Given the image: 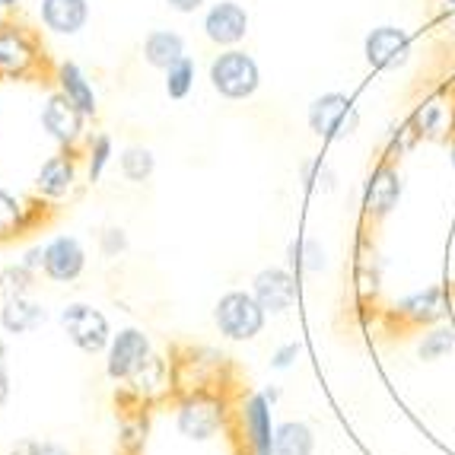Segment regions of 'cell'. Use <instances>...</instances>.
<instances>
[{"instance_id": "1", "label": "cell", "mask_w": 455, "mask_h": 455, "mask_svg": "<svg viewBox=\"0 0 455 455\" xmlns=\"http://www.w3.org/2000/svg\"><path fill=\"white\" fill-rule=\"evenodd\" d=\"M207 80L223 99H249L255 96L261 84V74H259V64L251 54H245L243 48H223L217 58L211 61V70H207Z\"/></svg>"}, {"instance_id": "2", "label": "cell", "mask_w": 455, "mask_h": 455, "mask_svg": "<svg viewBox=\"0 0 455 455\" xmlns=\"http://www.w3.org/2000/svg\"><path fill=\"white\" fill-rule=\"evenodd\" d=\"M213 322L229 341H251L265 328V309L255 299V293L229 290V293L220 296V303L213 309Z\"/></svg>"}, {"instance_id": "3", "label": "cell", "mask_w": 455, "mask_h": 455, "mask_svg": "<svg viewBox=\"0 0 455 455\" xmlns=\"http://www.w3.org/2000/svg\"><path fill=\"white\" fill-rule=\"evenodd\" d=\"M61 325L68 331L70 344L84 354H102L112 344V328H108V319L99 309L86 303H70L68 309L61 312Z\"/></svg>"}, {"instance_id": "4", "label": "cell", "mask_w": 455, "mask_h": 455, "mask_svg": "<svg viewBox=\"0 0 455 455\" xmlns=\"http://www.w3.org/2000/svg\"><path fill=\"white\" fill-rule=\"evenodd\" d=\"M147 363H150V338L140 328H122L118 334H112L106 360L108 379H131Z\"/></svg>"}, {"instance_id": "5", "label": "cell", "mask_w": 455, "mask_h": 455, "mask_svg": "<svg viewBox=\"0 0 455 455\" xmlns=\"http://www.w3.org/2000/svg\"><path fill=\"white\" fill-rule=\"evenodd\" d=\"M360 124V115L344 92H325L309 106V128L319 137H347Z\"/></svg>"}, {"instance_id": "6", "label": "cell", "mask_w": 455, "mask_h": 455, "mask_svg": "<svg viewBox=\"0 0 455 455\" xmlns=\"http://www.w3.org/2000/svg\"><path fill=\"white\" fill-rule=\"evenodd\" d=\"M84 122L86 115L70 102L64 92H52L42 106V128L52 137L54 144L74 147L80 137H84Z\"/></svg>"}, {"instance_id": "7", "label": "cell", "mask_w": 455, "mask_h": 455, "mask_svg": "<svg viewBox=\"0 0 455 455\" xmlns=\"http://www.w3.org/2000/svg\"><path fill=\"white\" fill-rule=\"evenodd\" d=\"M204 36L213 45L235 48L249 36V10L235 0H220L204 13Z\"/></svg>"}, {"instance_id": "8", "label": "cell", "mask_w": 455, "mask_h": 455, "mask_svg": "<svg viewBox=\"0 0 455 455\" xmlns=\"http://www.w3.org/2000/svg\"><path fill=\"white\" fill-rule=\"evenodd\" d=\"M38 20L52 36L74 38L90 23V0H38Z\"/></svg>"}, {"instance_id": "9", "label": "cell", "mask_w": 455, "mask_h": 455, "mask_svg": "<svg viewBox=\"0 0 455 455\" xmlns=\"http://www.w3.org/2000/svg\"><path fill=\"white\" fill-rule=\"evenodd\" d=\"M36 42L23 26H0V76H26L36 68Z\"/></svg>"}, {"instance_id": "10", "label": "cell", "mask_w": 455, "mask_h": 455, "mask_svg": "<svg viewBox=\"0 0 455 455\" xmlns=\"http://www.w3.org/2000/svg\"><path fill=\"white\" fill-rule=\"evenodd\" d=\"M86 267V251L80 239L74 235H54L45 245V267L42 271L52 277L54 283H70L76 281Z\"/></svg>"}, {"instance_id": "11", "label": "cell", "mask_w": 455, "mask_h": 455, "mask_svg": "<svg viewBox=\"0 0 455 455\" xmlns=\"http://www.w3.org/2000/svg\"><path fill=\"white\" fill-rule=\"evenodd\" d=\"M411 54V42L402 29L395 26H379L366 36V61L379 70H395L408 61Z\"/></svg>"}, {"instance_id": "12", "label": "cell", "mask_w": 455, "mask_h": 455, "mask_svg": "<svg viewBox=\"0 0 455 455\" xmlns=\"http://www.w3.org/2000/svg\"><path fill=\"white\" fill-rule=\"evenodd\" d=\"M251 283H255L251 293H255V299H259L265 312H287L296 303V296H299L296 281L283 267H265V271L255 274Z\"/></svg>"}, {"instance_id": "13", "label": "cell", "mask_w": 455, "mask_h": 455, "mask_svg": "<svg viewBox=\"0 0 455 455\" xmlns=\"http://www.w3.org/2000/svg\"><path fill=\"white\" fill-rule=\"evenodd\" d=\"M223 424V411L217 402H211V398H188V402L179 408V430H182V436H188V440H197L204 443L211 440L213 433L220 430Z\"/></svg>"}, {"instance_id": "14", "label": "cell", "mask_w": 455, "mask_h": 455, "mask_svg": "<svg viewBox=\"0 0 455 455\" xmlns=\"http://www.w3.org/2000/svg\"><path fill=\"white\" fill-rule=\"evenodd\" d=\"M54 84H58V92H64V96H68L70 102H74V106L86 115V118H92V115L99 112L96 90H92L90 76L84 74V68H80V64H74V61H61V64H58Z\"/></svg>"}, {"instance_id": "15", "label": "cell", "mask_w": 455, "mask_h": 455, "mask_svg": "<svg viewBox=\"0 0 455 455\" xmlns=\"http://www.w3.org/2000/svg\"><path fill=\"white\" fill-rule=\"evenodd\" d=\"M74 182H76V163H74V156H68V153L48 156L36 175L38 195L52 197V201H58V197L68 195V191L74 188Z\"/></svg>"}, {"instance_id": "16", "label": "cell", "mask_w": 455, "mask_h": 455, "mask_svg": "<svg viewBox=\"0 0 455 455\" xmlns=\"http://www.w3.org/2000/svg\"><path fill=\"white\" fill-rule=\"evenodd\" d=\"M48 322V309L29 296H13V299H4V309H0V325L7 334H26L36 331Z\"/></svg>"}, {"instance_id": "17", "label": "cell", "mask_w": 455, "mask_h": 455, "mask_svg": "<svg viewBox=\"0 0 455 455\" xmlns=\"http://www.w3.org/2000/svg\"><path fill=\"white\" fill-rule=\"evenodd\" d=\"M185 58V38L172 29H153L144 38V61L156 70H169Z\"/></svg>"}, {"instance_id": "18", "label": "cell", "mask_w": 455, "mask_h": 455, "mask_svg": "<svg viewBox=\"0 0 455 455\" xmlns=\"http://www.w3.org/2000/svg\"><path fill=\"white\" fill-rule=\"evenodd\" d=\"M245 430L251 436V446L259 449V455L274 452V436H271V418H267V395H255L245 404Z\"/></svg>"}, {"instance_id": "19", "label": "cell", "mask_w": 455, "mask_h": 455, "mask_svg": "<svg viewBox=\"0 0 455 455\" xmlns=\"http://www.w3.org/2000/svg\"><path fill=\"white\" fill-rule=\"evenodd\" d=\"M402 197V182L392 169H379V172L370 179V188H366V207L372 213H388Z\"/></svg>"}, {"instance_id": "20", "label": "cell", "mask_w": 455, "mask_h": 455, "mask_svg": "<svg viewBox=\"0 0 455 455\" xmlns=\"http://www.w3.org/2000/svg\"><path fill=\"white\" fill-rule=\"evenodd\" d=\"M315 440L303 420H287L274 430V455H312Z\"/></svg>"}, {"instance_id": "21", "label": "cell", "mask_w": 455, "mask_h": 455, "mask_svg": "<svg viewBox=\"0 0 455 455\" xmlns=\"http://www.w3.org/2000/svg\"><path fill=\"white\" fill-rule=\"evenodd\" d=\"M118 166H122V175L128 179V182L144 185L153 175V169H156V156H153L147 147H124Z\"/></svg>"}, {"instance_id": "22", "label": "cell", "mask_w": 455, "mask_h": 455, "mask_svg": "<svg viewBox=\"0 0 455 455\" xmlns=\"http://www.w3.org/2000/svg\"><path fill=\"white\" fill-rule=\"evenodd\" d=\"M402 312L414 322H433L443 315V293L440 290H424V293L411 296L402 303Z\"/></svg>"}, {"instance_id": "23", "label": "cell", "mask_w": 455, "mask_h": 455, "mask_svg": "<svg viewBox=\"0 0 455 455\" xmlns=\"http://www.w3.org/2000/svg\"><path fill=\"white\" fill-rule=\"evenodd\" d=\"M195 61H191L188 54H185L182 61H175L172 68L166 70V92L169 99H185L195 86Z\"/></svg>"}, {"instance_id": "24", "label": "cell", "mask_w": 455, "mask_h": 455, "mask_svg": "<svg viewBox=\"0 0 455 455\" xmlns=\"http://www.w3.org/2000/svg\"><path fill=\"white\" fill-rule=\"evenodd\" d=\"M32 283V271L26 265H13L7 271H0V296L4 299H13V296H26Z\"/></svg>"}, {"instance_id": "25", "label": "cell", "mask_w": 455, "mask_h": 455, "mask_svg": "<svg viewBox=\"0 0 455 455\" xmlns=\"http://www.w3.org/2000/svg\"><path fill=\"white\" fill-rule=\"evenodd\" d=\"M108 163H112V137H108V134L92 137V144H90V169H86L90 182H99V179H102V172H106Z\"/></svg>"}, {"instance_id": "26", "label": "cell", "mask_w": 455, "mask_h": 455, "mask_svg": "<svg viewBox=\"0 0 455 455\" xmlns=\"http://www.w3.org/2000/svg\"><path fill=\"white\" fill-rule=\"evenodd\" d=\"M23 220V207L10 195L7 188H0V235H10Z\"/></svg>"}, {"instance_id": "27", "label": "cell", "mask_w": 455, "mask_h": 455, "mask_svg": "<svg viewBox=\"0 0 455 455\" xmlns=\"http://www.w3.org/2000/svg\"><path fill=\"white\" fill-rule=\"evenodd\" d=\"M452 344H455L452 331L440 328V331L427 334V341L420 344V357H424V360H436V357H443L446 350H452Z\"/></svg>"}, {"instance_id": "28", "label": "cell", "mask_w": 455, "mask_h": 455, "mask_svg": "<svg viewBox=\"0 0 455 455\" xmlns=\"http://www.w3.org/2000/svg\"><path fill=\"white\" fill-rule=\"evenodd\" d=\"M124 251H128V233L118 227H108L106 233H102V255H106V259H118Z\"/></svg>"}, {"instance_id": "29", "label": "cell", "mask_w": 455, "mask_h": 455, "mask_svg": "<svg viewBox=\"0 0 455 455\" xmlns=\"http://www.w3.org/2000/svg\"><path fill=\"white\" fill-rule=\"evenodd\" d=\"M13 455H70L64 446H58V443H20V449H13Z\"/></svg>"}, {"instance_id": "30", "label": "cell", "mask_w": 455, "mask_h": 455, "mask_svg": "<svg viewBox=\"0 0 455 455\" xmlns=\"http://www.w3.org/2000/svg\"><path fill=\"white\" fill-rule=\"evenodd\" d=\"M10 398V372H7V347L0 341V408L7 404Z\"/></svg>"}, {"instance_id": "31", "label": "cell", "mask_w": 455, "mask_h": 455, "mask_svg": "<svg viewBox=\"0 0 455 455\" xmlns=\"http://www.w3.org/2000/svg\"><path fill=\"white\" fill-rule=\"evenodd\" d=\"M296 354H299V344H287V347H281L277 354H274V370H287L290 363L296 360Z\"/></svg>"}, {"instance_id": "32", "label": "cell", "mask_w": 455, "mask_h": 455, "mask_svg": "<svg viewBox=\"0 0 455 455\" xmlns=\"http://www.w3.org/2000/svg\"><path fill=\"white\" fill-rule=\"evenodd\" d=\"M166 7L172 10V13L188 16V13H195V10L204 7V0H166Z\"/></svg>"}, {"instance_id": "33", "label": "cell", "mask_w": 455, "mask_h": 455, "mask_svg": "<svg viewBox=\"0 0 455 455\" xmlns=\"http://www.w3.org/2000/svg\"><path fill=\"white\" fill-rule=\"evenodd\" d=\"M20 265H26L29 271H42V267H45V249H29Z\"/></svg>"}, {"instance_id": "34", "label": "cell", "mask_w": 455, "mask_h": 455, "mask_svg": "<svg viewBox=\"0 0 455 455\" xmlns=\"http://www.w3.org/2000/svg\"><path fill=\"white\" fill-rule=\"evenodd\" d=\"M16 7H20V0H0V13H10Z\"/></svg>"}, {"instance_id": "35", "label": "cell", "mask_w": 455, "mask_h": 455, "mask_svg": "<svg viewBox=\"0 0 455 455\" xmlns=\"http://www.w3.org/2000/svg\"><path fill=\"white\" fill-rule=\"evenodd\" d=\"M452 163H455V156H452Z\"/></svg>"}]
</instances>
